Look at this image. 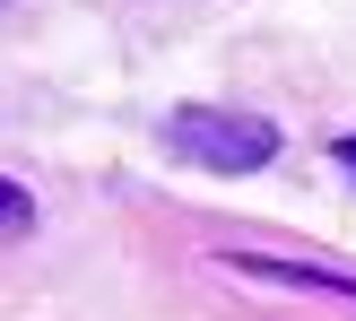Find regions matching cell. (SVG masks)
I'll return each instance as SVG.
<instances>
[{"label":"cell","instance_id":"3","mask_svg":"<svg viewBox=\"0 0 356 321\" xmlns=\"http://www.w3.org/2000/svg\"><path fill=\"white\" fill-rule=\"evenodd\" d=\"M26 217H35V200H26L17 183H0V226H26Z\"/></svg>","mask_w":356,"mask_h":321},{"label":"cell","instance_id":"4","mask_svg":"<svg viewBox=\"0 0 356 321\" xmlns=\"http://www.w3.org/2000/svg\"><path fill=\"white\" fill-rule=\"evenodd\" d=\"M339 165H348V174H356V139H339Z\"/></svg>","mask_w":356,"mask_h":321},{"label":"cell","instance_id":"2","mask_svg":"<svg viewBox=\"0 0 356 321\" xmlns=\"http://www.w3.org/2000/svg\"><path fill=\"white\" fill-rule=\"evenodd\" d=\"M261 278H296V287H330V295H356V278H330V270H296V261H243Z\"/></svg>","mask_w":356,"mask_h":321},{"label":"cell","instance_id":"1","mask_svg":"<svg viewBox=\"0 0 356 321\" xmlns=\"http://www.w3.org/2000/svg\"><path fill=\"white\" fill-rule=\"evenodd\" d=\"M165 139H174V156H191L209 174H261L278 156V131L261 113H218V104H183L165 122Z\"/></svg>","mask_w":356,"mask_h":321}]
</instances>
